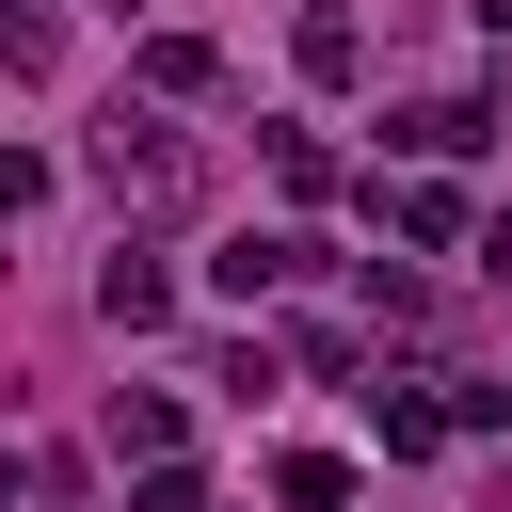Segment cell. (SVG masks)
<instances>
[{"label": "cell", "instance_id": "obj_1", "mask_svg": "<svg viewBox=\"0 0 512 512\" xmlns=\"http://www.w3.org/2000/svg\"><path fill=\"white\" fill-rule=\"evenodd\" d=\"M96 176H112L128 208H192V192H208V160H192L160 112H112V128H96Z\"/></svg>", "mask_w": 512, "mask_h": 512}, {"label": "cell", "instance_id": "obj_2", "mask_svg": "<svg viewBox=\"0 0 512 512\" xmlns=\"http://www.w3.org/2000/svg\"><path fill=\"white\" fill-rule=\"evenodd\" d=\"M96 304H112V320H128V336H144V320H160V304H176V272H160V256H144V240H128V256H112V272H96Z\"/></svg>", "mask_w": 512, "mask_h": 512}, {"label": "cell", "instance_id": "obj_3", "mask_svg": "<svg viewBox=\"0 0 512 512\" xmlns=\"http://www.w3.org/2000/svg\"><path fill=\"white\" fill-rule=\"evenodd\" d=\"M368 432H384V448H448V400H416V384H368Z\"/></svg>", "mask_w": 512, "mask_h": 512}, {"label": "cell", "instance_id": "obj_4", "mask_svg": "<svg viewBox=\"0 0 512 512\" xmlns=\"http://www.w3.org/2000/svg\"><path fill=\"white\" fill-rule=\"evenodd\" d=\"M272 496H288V512H336V496H352V464H336V448H288V464H272Z\"/></svg>", "mask_w": 512, "mask_h": 512}, {"label": "cell", "instance_id": "obj_5", "mask_svg": "<svg viewBox=\"0 0 512 512\" xmlns=\"http://www.w3.org/2000/svg\"><path fill=\"white\" fill-rule=\"evenodd\" d=\"M128 512H208V480H192V464H144V496H128Z\"/></svg>", "mask_w": 512, "mask_h": 512}, {"label": "cell", "instance_id": "obj_6", "mask_svg": "<svg viewBox=\"0 0 512 512\" xmlns=\"http://www.w3.org/2000/svg\"><path fill=\"white\" fill-rule=\"evenodd\" d=\"M480 272H496V288H512V208H496V224H480Z\"/></svg>", "mask_w": 512, "mask_h": 512}, {"label": "cell", "instance_id": "obj_7", "mask_svg": "<svg viewBox=\"0 0 512 512\" xmlns=\"http://www.w3.org/2000/svg\"><path fill=\"white\" fill-rule=\"evenodd\" d=\"M480 32H496V48H512V0H480Z\"/></svg>", "mask_w": 512, "mask_h": 512}]
</instances>
